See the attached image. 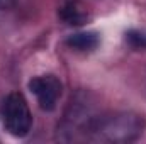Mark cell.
<instances>
[{"label":"cell","mask_w":146,"mask_h":144,"mask_svg":"<svg viewBox=\"0 0 146 144\" xmlns=\"http://www.w3.org/2000/svg\"><path fill=\"white\" fill-rule=\"evenodd\" d=\"M2 115H3V124L9 134H12L14 137H24L29 134L33 126V117H31L26 98L21 93L14 92L7 95L2 107Z\"/></svg>","instance_id":"obj_2"},{"label":"cell","mask_w":146,"mask_h":144,"mask_svg":"<svg viewBox=\"0 0 146 144\" xmlns=\"http://www.w3.org/2000/svg\"><path fill=\"white\" fill-rule=\"evenodd\" d=\"M60 17L66 22V24H75V26H80L87 20V14L75 3V2H68L66 5L61 7L60 10Z\"/></svg>","instance_id":"obj_5"},{"label":"cell","mask_w":146,"mask_h":144,"mask_svg":"<svg viewBox=\"0 0 146 144\" xmlns=\"http://www.w3.org/2000/svg\"><path fill=\"white\" fill-rule=\"evenodd\" d=\"M61 81L53 75L36 76L29 81V90L36 95L39 107L46 112L56 108L58 98L61 97Z\"/></svg>","instance_id":"obj_3"},{"label":"cell","mask_w":146,"mask_h":144,"mask_svg":"<svg viewBox=\"0 0 146 144\" xmlns=\"http://www.w3.org/2000/svg\"><path fill=\"white\" fill-rule=\"evenodd\" d=\"M126 41L134 49H146V31L133 29L126 34Z\"/></svg>","instance_id":"obj_6"},{"label":"cell","mask_w":146,"mask_h":144,"mask_svg":"<svg viewBox=\"0 0 146 144\" xmlns=\"http://www.w3.org/2000/svg\"><path fill=\"white\" fill-rule=\"evenodd\" d=\"M12 3V0H0V9H5Z\"/></svg>","instance_id":"obj_7"},{"label":"cell","mask_w":146,"mask_h":144,"mask_svg":"<svg viewBox=\"0 0 146 144\" xmlns=\"http://www.w3.org/2000/svg\"><path fill=\"white\" fill-rule=\"evenodd\" d=\"M100 39L97 32H92V31H87V32H76L66 39V44L76 49V51H94L97 46H99Z\"/></svg>","instance_id":"obj_4"},{"label":"cell","mask_w":146,"mask_h":144,"mask_svg":"<svg viewBox=\"0 0 146 144\" xmlns=\"http://www.w3.org/2000/svg\"><path fill=\"white\" fill-rule=\"evenodd\" d=\"M145 129V119L134 112H122L110 117H99L88 136L100 143H131L136 141Z\"/></svg>","instance_id":"obj_1"}]
</instances>
